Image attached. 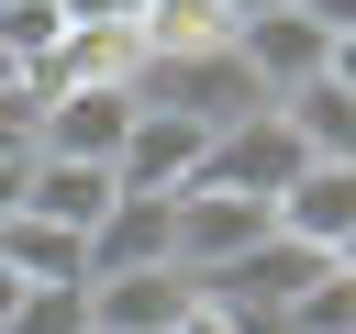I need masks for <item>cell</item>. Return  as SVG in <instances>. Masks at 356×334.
<instances>
[{"label":"cell","mask_w":356,"mask_h":334,"mask_svg":"<svg viewBox=\"0 0 356 334\" xmlns=\"http://www.w3.org/2000/svg\"><path fill=\"white\" fill-rule=\"evenodd\" d=\"M134 100H145V111H178V122H200V134H234V122L278 111V100L245 78L234 45H211V56H167V67H134Z\"/></svg>","instance_id":"cell-1"},{"label":"cell","mask_w":356,"mask_h":334,"mask_svg":"<svg viewBox=\"0 0 356 334\" xmlns=\"http://www.w3.org/2000/svg\"><path fill=\"white\" fill-rule=\"evenodd\" d=\"M278 223H267V200H234V189H178L167 200V267L178 278H211V267H234L245 245H267Z\"/></svg>","instance_id":"cell-2"},{"label":"cell","mask_w":356,"mask_h":334,"mask_svg":"<svg viewBox=\"0 0 356 334\" xmlns=\"http://www.w3.org/2000/svg\"><path fill=\"white\" fill-rule=\"evenodd\" d=\"M300 167H312V156H300V134H289L278 111H256V122L211 134V156H200V178H189V189H234V200H267V212H278V189H289Z\"/></svg>","instance_id":"cell-3"},{"label":"cell","mask_w":356,"mask_h":334,"mask_svg":"<svg viewBox=\"0 0 356 334\" xmlns=\"http://www.w3.org/2000/svg\"><path fill=\"white\" fill-rule=\"evenodd\" d=\"M134 89H44V111H33V156H67V167H111L122 156V134H134Z\"/></svg>","instance_id":"cell-4"},{"label":"cell","mask_w":356,"mask_h":334,"mask_svg":"<svg viewBox=\"0 0 356 334\" xmlns=\"http://www.w3.org/2000/svg\"><path fill=\"white\" fill-rule=\"evenodd\" d=\"M200 156H211L200 122H178V111H134V134H122V156H111V189H122V200H178V189L200 178Z\"/></svg>","instance_id":"cell-5"},{"label":"cell","mask_w":356,"mask_h":334,"mask_svg":"<svg viewBox=\"0 0 356 334\" xmlns=\"http://www.w3.org/2000/svg\"><path fill=\"white\" fill-rule=\"evenodd\" d=\"M200 312V289L178 267H122V278H89V334H178Z\"/></svg>","instance_id":"cell-6"},{"label":"cell","mask_w":356,"mask_h":334,"mask_svg":"<svg viewBox=\"0 0 356 334\" xmlns=\"http://www.w3.org/2000/svg\"><path fill=\"white\" fill-rule=\"evenodd\" d=\"M234 56H245V78H256L267 100H289V89H312V78H323V56H334V45H323L300 11H267V22H234Z\"/></svg>","instance_id":"cell-7"},{"label":"cell","mask_w":356,"mask_h":334,"mask_svg":"<svg viewBox=\"0 0 356 334\" xmlns=\"http://www.w3.org/2000/svg\"><path fill=\"white\" fill-rule=\"evenodd\" d=\"M289 245H312V256H334L345 234H356V167H300L289 189H278V212H267Z\"/></svg>","instance_id":"cell-8"},{"label":"cell","mask_w":356,"mask_h":334,"mask_svg":"<svg viewBox=\"0 0 356 334\" xmlns=\"http://www.w3.org/2000/svg\"><path fill=\"white\" fill-rule=\"evenodd\" d=\"M111 200H122L111 167H67V156H33V178H22V212L56 223V234H78V245H89V223H100Z\"/></svg>","instance_id":"cell-9"},{"label":"cell","mask_w":356,"mask_h":334,"mask_svg":"<svg viewBox=\"0 0 356 334\" xmlns=\"http://www.w3.org/2000/svg\"><path fill=\"white\" fill-rule=\"evenodd\" d=\"M89 278H122V267H167V200H111L89 223Z\"/></svg>","instance_id":"cell-10"},{"label":"cell","mask_w":356,"mask_h":334,"mask_svg":"<svg viewBox=\"0 0 356 334\" xmlns=\"http://www.w3.org/2000/svg\"><path fill=\"white\" fill-rule=\"evenodd\" d=\"M0 267H11L22 289H89L78 234H56V223H33V212H11V223H0Z\"/></svg>","instance_id":"cell-11"},{"label":"cell","mask_w":356,"mask_h":334,"mask_svg":"<svg viewBox=\"0 0 356 334\" xmlns=\"http://www.w3.org/2000/svg\"><path fill=\"white\" fill-rule=\"evenodd\" d=\"M134 45H145V67H167V56H211V45H234V22H222V0H145Z\"/></svg>","instance_id":"cell-12"},{"label":"cell","mask_w":356,"mask_h":334,"mask_svg":"<svg viewBox=\"0 0 356 334\" xmlns=\"http://www.w3.org/2000/svg\"><path fill=\"white\" fill-rule=\"evenodd\" d=\"M56 45H67V11H56V0H0V56H11V78H33Z\"/></svg>","instance_id":"cell-13"},{"label":"cell","mask_w":356,"mask_h":334,"mask_svg":"<svg viewBox=\"0 0 356 334\" xmlns=\"http://www.w3.org/2000/svg\"><path fill=\"white\" fill-rule=\"evenodd\" d=\"M278 334H356V278H345V267H323V278L289 301V323H278Z\"/></svg>","instance_id":"cell-14"},{"label":"cell","mask_w":356,"mask_h":334,"mask_svg":"<svg viewBox=\"0 0 356 334\" xmlns=\"http://www.w3.org/2000/svg\"><path fill=\"white\" fill-rule=\"evenodd\" d=\"M0 334H89V289H22Z\"/></svg>","instance_id":"cell-15"},{"label":"cell","mask_w":356,"mask_h":334,"mask_svg":"<svg viewBox=\"0 0 356 334\" xmlns=\"http://www.w3.org/2000/svg\"><path fill=\"white\" fill-rule=\"evenodd\" d=\"M67 11V33H134L145 22V0H56Z\"/></svg>","instance_id":"cell-16"},{"label":"cell","mask_w":356,"mask_h":334,"mask_svg":"<svg viewBox=\"0 0 356 334\" xmlns=\"http://www.w3.org/2000/svg\"><path fill=\"white\" fill-rule=\"evenodd\" d=\"M289 11H300L323 45H345V33H356V0H289Z\"/></svg>","instance_id":"cell-17"},{"label":"cell","mask_w":356,"mask_h":334,"mask_svg":"<svg viewBox=\"0 0 356 334\" xmlns=\"http://www.w3.org/2000/svg\"><path fill=\"white\" fill-rule=\"evenodd\" d=\"M323 78H334V89H345V100H356V33H345V45H334V56H323Z\"/></svg>","instance_id":"cell-18"},{"label":"cell","mask_w":356,"mask_h":334,"mask_svg":"<svg viewBox=\"0 0 356 334\" xmlns=\"http://www.w3.org/2000/svg\"><path fill=\"white\" fill-rule=\"evenodd\" d=\"M267 11H289V0H222V22H267Z\"/></svg>","instance_id":"cell-19"},{"label":"cell","mask_w":356,"mask_h":334,"mask_svg":"<svg viewBox=\"0 0 356 334\" xmlns=\"http://www.w3.org/2000/svg\"><path fill=\"white\" fill-rule=\"evenodd\" d=\"M11 301H22V278H11V267H0V323H11Z\"/></svg>","instance_id":"cell-20"},{"label":"cell","mask_w":356,"mask_h":334,"mask_svg":"<svg viewBox=\"0 0 356 334\" xmlns=\"http://www.w3.org/2000/svg\"><path fill=\"white\" fill-rule=\"evenodd\" d=\"M0 89H11V56H0Z\"/></svg>","instance_id":"cell-21"}]
</instances>
